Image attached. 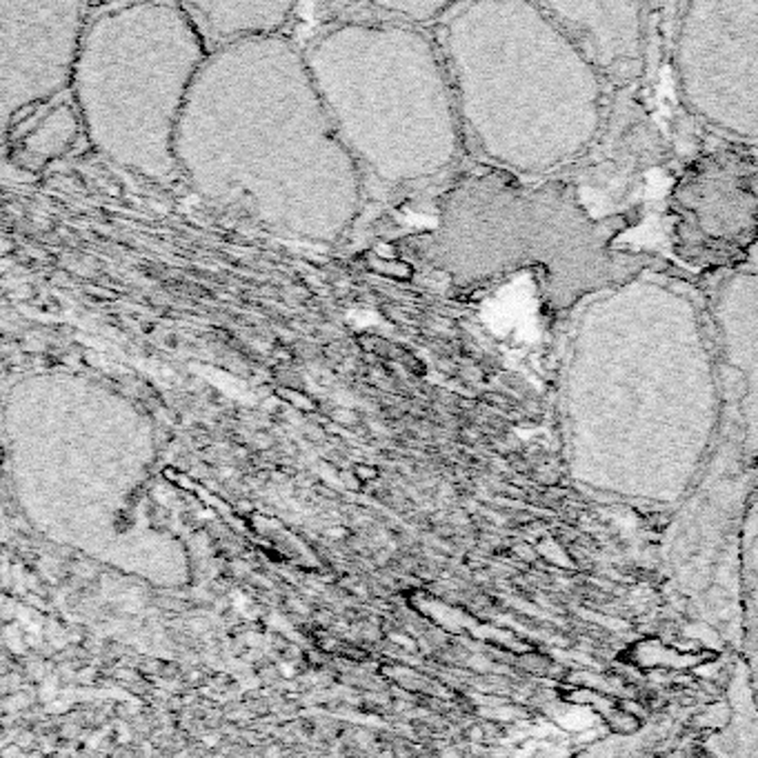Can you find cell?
Masks as SVG:
<instances>
[{"label":"cell","instance_id":"obj_1","mask_svg":"<svg viewBox=\"0 0 758 758\" xmlns=\"http://www.w3.org/2000/svg\"><path fill=\"white\" fill-rule=\"evenodd\" d=\"M578 480L665 496L707 467L725 381L703 289L671 263L587 296L567 316L556 383Z\"/></svg>","mask_w":758,"mask_h":758},{"label":"cell","instance_id":"obj_2","mask_svg":"<svg viewBox=\"0 0 758 758\" xmlns=\"http://www.w3.org/2000/svg\"><path fill=\"white\" fill-rule=\"evenodd\" d=\"M447 69L467 151L523 181L563 178L599 145L614 91L543 3L449 5Z\"/></svg>","mask_w":758,"mask_h":758},{"label":"cell","instance_id":"obj_3","mask_svg":"<svg viewBox=\"0 0 758 758\" xmlns=\"http://www.w3.org/2000/svg\"><path fill=\"white\" fill-rule=\"evenodd\" d=\"M436 265L458 282L532 271L547 305L570 316L592 293L669 263L623 241L632 218L599 216L567 178L523 181L482 167L447 194Z\"/></svg>","mask_w":758,"mask_h":758},{"label":"cell","instance_id":"obj_4","mask_svg":"<svg viewBox=\"0 0 758 758\" xmlns=\"http://www.w3.org/2000/svg\"><path fill=\"white\" fill-rule=\"evenodd\" d=\"M667 71L703 136L758 147V0L667 3Z\"/></svg>","mask_w":758,"mask_h":758},{"label":"cell","instance_id":"obj_5","mask_svg":"<svg viewBox=\"0 0 758 758\" xmlns=\"http://www.w3.org/2000/svg\"><path fill=\"white\" fill-rule=\"evenodd\" d=\"M662 234L689 278L738 267L758 241V147L703 136L671 176Z\"/></svg>","mask_w":758,"mask_h":758},{"label":"cell","instance_id":"obj_6","mask_svg":"<svg viewBox=\"0 0 758 758\" xmlns=\"http://www.w3.org/2000/svg\"><path fill=\"white\" fill-rule=\"evenodd\" d=\"M3 27V122L71 82L82 47V7L76 3H9L0 0Z\"/></svg>","mask_w":758,"mask_h":758},{"label":"cell","instance_id":"obj_7","mask_svg":"<svg viewBox=\"0 0 758 758\" xmlns=\"http://www.w3.org/2000/svg\"><path fill=\"white\" fill-rule=\"evenodd\" d=\"M612 91L645 87L665 58V7L656 3H543Z\"/></svg>","mask_w":758,"mask_h":758},{"label":"cell","instance_id":"obj_8","mask_svg":"<svg viewBox=\"0 0 758 758\" xmlns=\"http://www.w3.org/2000/svg\"><path fill=\"white\" fill-rule=\"evenodd\" d=\"M696 282L721 352L725 416L736 425L752 471H758V241L738 267Z\"/></svg>","mask_w":758,"mask_h":758},{"label":"cell","instance_id":"obj_9","mask_svg":"<svg viewBox=\"0 0 758 758\" xmlns=\"http://www.w3.org/2000/svg\"><path fill=\"white\" fill-rule=\"evenodd\" d=\"M185 12L196 14V30L207 32L216 41L232 36H267L287 23L291 5H218L196 3L183 5Z\"/></svg>","mask_w":758,"mask_h":758},{"label":"cell","instance_id":"obj_10","mask_svg":"<svg viewBox=\"0 0 758 758\" xmlns=\"http://www.w3.org/2000/svg\"><path fill=\"white\" fill-rule=\"evenodd\" d=\"M387 9V12L392 14H403V16H412V18H419V21H432V18H438L441 14H447L449 5L445 3H410V5H394V3H385V5H378Z\"/></svg>","mask_w":758,"mask_h":758}]
</instances>
